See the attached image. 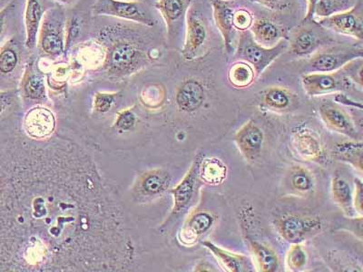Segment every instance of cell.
<instances>
[{"instance_id":"cell-1","label":"cell","mask_w":363,"mask_h":272,"mask_svg":"<svg viewBox=\"0 0 363 272\" xmlns=\"http://www.w3.org/2000/svg\"><path fill=\"white\" fill-rule=\"evenodd\" d=\"M286 45L284 41H281L274 47H262L256 43L252 35H245L240 41L236 56L254 68L255 76H258L283 53Z\"/></svg>"},{"instance_id":"cell-2","label":"cell","mask_w":363,"mask_h":272,"mask_svg":"<svg viewBox=\"0 0 363 272\" xmlns=\"http://www.w3.org/2000/svg\"><path fill=\"white\" fill-rule=\"evenodd\" d=\"M279 235L291 245L301 244L318 234L322 230V222L317 217L287 215L279 217L274 222Z\"/></svg>"},{"instance_id":"cell-3","label":"cell","mask_w":363,"mask_h":272,"mask_svg":"<svg viewBox=\"0 0 363 272\" xmlns=\"http://www.w3.org/2000/svg\"><path fill=\"white\" fill-rule=\"evenodd\" d=\"M362 50L350 47H335L318 52L306 67L307 73H332L342 69L353 60L362 58Z\"/></svg>"},{"instance_id":"cell-4","label":"cell","mask_w":363,"mask_h":272,"mask_svg":"<svg viewBox=\"0 0 363 272\" xmlns=\"http://www.w3.org/2000/svg\"><path fill=\"white\" fill-rule=\"evenodd\" d=\"M351 81L347 76L345 67L332 73H307L301 79L304 92L310 96L342 92L348 89Z\"/></svg>"},{"instance_id":"cell-5","label":"cell","mask_w":363,"mask_h":272,"mask_svg":"<svg viewBox=\"0 0 363 272\" xmlns=\"http://www.w3.org/2000/svg\"><path fill=\"white\" fill-rule=\"evenodd\" d=\"M94 11L99 15L115 16L147 26H153V18L138 2H125L120 0H97Z\"/></svg>"},{"instance_id":"cell-6","label":"cell","mask_w":363,"mask_h":272,"mask_svg":"<svg viewBox=\"0 0 363 272\" xmlns=\"http://www.w3.org/2000/svg\"><path fill=\"white\" fill-rule=\"evenodd\" d=\"M203 157V154H199L196 157L183 181L178 184L176 189L172 191L174 198V206L173 212H172V216H177L184 212L189 207L190 203L193 202L200 186H202V181L199 178V164Z\"/></svg>"},{"instance_id":"cell-7","label":"cell","mask_w":363,"mask_h":272,"mask_svg":"<svg viewBox=\"0 0 363 272\" xmlns=\"http://www.w3.org/2000/svg\"><path fill=\"white\" fill-rule=\"evenodd\" d=\"M318 24L337 33L352 35L359 40L363 38L362 18L356 8L320 18Z\"/></svg>"},{"instance_id":"cell-8","label":"cell","mask_w":363,"mask_h":272,"mask_svg":"<svg viewBox=\"0 0 363 272\" xmlns=\"http://www.w3.org/2000/svg\"><path fill=\"white\" fill-rule=\"evenodd\" d=\"M264 141V132L252 120L245 123L235 135L240 153L248 162H255L260 157Z\"/></svg>"},{"instance_id":"cell-9","label":"cell","mask_w":363,"mask_h":272,"mask_svg":"<svg viewBox=\"0 0 363 272\" xmlns=\"http://www.w3.org/2000/svg\"><path fill=\"white\" fill-rule=\"evenodd\" d=\"M207 30L203 18L194 8L188 9L186 18V38L183 56L187 60H194L206 43Z\"/></svg>"},{"instance_id":"cell-10","label":"cell","mask_w":363,"mask_h":272,"mask_svg":"<svg viewBox=\"0 0 363 272\" xmlns=\"http://www.w3.org/2000/svg\"><path fill=\"white\" fill-rule=\"evenodd\" d=\"M319 112L323 122L330 130L345 135L353 141H358L357 128L348 113L342 109L325 103L320 106Z\"/></svg>"},{"instance_id":"cell-11","label":"cell","mask_w":363,"mask_h":272,"mask_svg":"<svg viewBox=\"0 0 363 272\" xmlns=\"http://www.w3.org/2000/svg\"><path fill=\"white\" fill-rule=\"evenodd\" d=\"M291 147L298 157L308 162L319 163L325 157L319 139L306 129H299L294 132Z\"/></svg>"},{"instance_id":"cell-12","label":"cell","mask_w":363,"mask_h":272,"mask_svg":"<svg viewBox=\"0 0 363 272\" xmlns=\"http://www.w3.org/2000/svg\"><path fill=\"white\" fill-rule=\"evenodd\" d=\"M216 216L208 210H199L192 213L182 231L181 239L184 244H196L215 225Z\"/></svg>"},{"instance_id":"cell-13","label":"cell","mask_w":363,"mask_h":272,"mask_svg":"<svg viewBox=\"0 0 363 272\" xmlns=\"http://www.w3.org/2000/svg\"><path fill=\"white\" fill-rule=\"evenodd\" d=\"M213 17H215L217 28L221 32L226 50L228 53H231L233 50L235 29L233 24V9L222 0H213Z\"/></svg>"},{"instance_id":"cell-14","label":"cell","mask_w":363,"mask_h":272,"mask_svg":"<svg viewBox=\"0 0 363 272\" xmlns=\"http://www.w3.org/2000/svg\"><path fill=\"white\" fill-rule=\"evenodd\" d=\"M204 100L203 86L196 80H188L181 86L177 95V102L181 110L194 112L199 109Z\"/></svg>"},{"instance_id":"cell-15","label":"cell","mask_w":363,"mask_h":272,"mask_svg":"<svg viewBox=\"0 0 363 272\" xmlns=\"http://www.w3.org/2000/svg\"><path fill=\"white\" fill-rule=\"evenodd\" d=\"M54 128V116L48 110L35 108L28 113L26 128L28 134L34 137H45L53 131Z\"/></svg>"},{"instance_id":"cell-16","label":"cell","mask_w":363,"mask_h":272,"mask_svg":"<svg viewBox=\"0 0 363 272\" xmlns=\"http://www.w3.org/2000/svg\"><path fill=\"white\" fill-rule=\"evenodd\" d=\"M249 247L259 271L274 272L278 271L279 265H280L278 255L270 246L255 241V239H249Z\"/></svg>"},{"instance_id":"cell-17","label":"cell","mask_w":363,"mask_h":272,"mask_svg":"<svg viewBox=\"0 0 363 272\" xmlns=\"http://www.w3.org/2000/svg\"><path fill=\"white\" fill-rule=\"evenodd\" d=\"M227 176V166L218 158L203 157L199 164V178L203 183L219 186Z\"/></svg>"},{"instance_id":"cell-18","label":"cell","mask_w":363,"mask_h":272,"mask_svg":"<svg viewBox=\"0 0 363 272\" xmlns=\"http://www.w3.org/2000/svg\"><path fill=\"white\" fill-rule=\"evenodd\" d=\"M203 245L210 252H212L215 258L218 261L220 265L229 272L242 271L247 259L244 255L235 254V252L227 251V249L219 247L213 242H203Z\"/></svg>"},{"instance_id":"cell-19","label":"cell","mask_w":363,"mask_h":272,"mask_svg":"<svg viewBox=\"0 0 363 272\" xmlns=\"http://www.w3.org/2000/svg\"><path fill=\"white\" fill-rule=\"evenodd\" d=\"M332 196L346 216L353 218L356 215L351 186L342 177L337 176L333 178Z\"/></svg>"},{"instance_id":"cell-20","label":"cell","mask_w":363,"mask_h":272,"mask_svg":"<svg viewBox=\"0 0 363 272\" xmlns=\"http://www.w3.org/2000/svg\"><path fill=\"white\" fill-rule=\"evenodd\" d=\"M138 50L134 45L128 42H119L113 45L110 50L108 63L116 70H125L132 66L138 58Z\"/></svg>"},{"instance_id":"cell-21","label":"cell","mask_w":363,"mask_h":272,"mask_svg":"<svg viewBox=\"0 0 363 272\" xmlns=\"http://www.w3.org/2000/svg\"><path fill=\"white\" fill-rule=\"evenodd\" d=\"M333 154L339 161L351 164L354 169L362 173L363 170V144L361 141L346 142L337 144Z\"/></svg>"},{"instance_id":"cell-22","label":"cell","mask_w":363,"mask_h":272,"mask_svg":"<svg viewBox=\"0 0 363 272\" xmlns=\"http://www.w3.org/2000/svg\"><path fill=\"white\" fill-rule=\"evenodd\" d=\"M42 15V6L38 0H28L27 11H26V28H27V41L26 45L28 48L35 47L38 28H40Z\"/></svg>"},{"instance_id":"cell-23","label":"cell","mask_w":363,"mask_h":272,"mask_svg":"<svg viewBox=\"0 0 363 272\" xmlns=\"http://www.w3.org/2000/svg\"><path fill=\"white\" fill-rule=\"evenodd\" d=\"M41 44L43 50L50 55H60L64 51L63 38L60 25L45 21L42 31Z\"/></svg>"},{"instance_id":"cell-24","label":"cell","mask_w":363,"mask_h":272,"mask_svg":"<svg viewBox=\"0 0 363 272\" xmlns=\"http://www.w3.org/2000/svg\"><path fill=\"white\" fill-rule=\"evenodd\" d=\"M251 33L256 43L262 47H269V45L277 41L279 32L278 29L272 22L267 19H257L252 21Z\"/></svg>"},{"instance_id":"cell-25","label":"cell","mask_w":363,"mask_h":272,"mask_svg":"<svg viewBox=\"0 0 363 272\" xmlns=\"http://www.w3.org/2000/svg\"><path fill=\"white\" fill-rule=\"evenodd\" d=\"M254 68L245 62L233 64L228 72V80L233 86L245 89L254 83L255 79Z\"/></svg>"},{"instance_id":"cell-26","label":"cell","mask_w":363,"mask_h":272,"mask_svg":"<svg viewBox=\"0 0 363 272\" xmlns=\"http://www.w3.org/2000/svg\"><path fill=\"white\" fill-rule=\"evenodd\" d=\"M319 43V37L315 32L304 29L294 38L291 45V50L297 56H307L316 50Z\"/></svg>"},{"instance_id":"cell-27","label":"cell","mask_w":363,"mask_h":272,"mask_svg":"<svg viewBox=\"0 0 363 272\" xmlns=\"http://www.w3.org/2000/svg\"><path fill=\"white\" fill-rule=\"evenodd\" d=\"M289 183L291 189L297 193L306 194L312 192L314 187L313 174L303 166L291 168L289 174Z\"/></svg>"},{"instance_id":"cell-28","label":"cell","mask_w":363,"mask_h":272,"mask_svg":"<svg viewBox=\"0 0 363 272\" xmlns=\"http://www.w3.org/2000/svg\"><path fill=\"white\" fill-rule=\"evenodd\" d=\"M262 102L267 108L274 111H284L289 108L291 102V94L281 87H271L262 97Z\"/></svg>"},{"instance_id":"cell-29","label":"cell","mask_w":363,"mask_h":272,"mask_svg":"<svg viewBox=\"0 0 363 272\" xmlns=\"http://www.w3.org/2000/svg\"><path fill=\"white\" fill-rule=\"evenodd\" d=\"M157 8L163 15L168 28H171L183 14L184 2L183 0H159Z\"/></svg>"},{"instance_id":"cell-30","label":"cell","mask_w":363,"mask_h":272,"mask_svg":"<svg viewBox=\"0 0 363 272\" xmlns=\"http://www.w3.org/2000/svg\"><path fill=\"white\" fill-rule=\"evenodd\" d=\"M12 41H9L0 50V74L11 73L18 63V52Z\"/></svg>"},{"instance_id":"cell-31","label":"cell","mask_w":363,"mask_h":272,"mask_svg":"<svg viewBox=\"0 0 363 272\" xmlns=\"http://www.w3.org/2000/svg\"><path fill=\"white\" fill-rule=\"evenodd\" d=\"M307 264V254L301 244H293L286 257V266L290 271H300Z\"/></svg>"},{"instance_id":"cell-32","label":"cell","mask_w":363,"mask_h":272,"mask_svg":"<svg viewBox=\"0 0 363 272\" xmlns=\"http://www.w3.org/2000/svg\"><path fill=\"white\" fill-rule=\"evenodd\" d=\"M167 176H164L163 174H151L144 181V189L150 194L163 192L167 186Z\"/></svg>"},{"instance_id":"cell-33","label":"cell","mask_w":363,"mask_h":272,"mask_svg":"<svg viewBox=\"0 0 363 272\" xmlns=\"http://www.w3.org/2000/svg\"><path fill=\"white\" fill-rule=\"evenodd\" d=\"M26 96L31 98H40L44 96L45 87L43 81L38 76H30L28 77L25 84Z\"/></svg>"},{"instance_id":"cell-34","label":"cell","mask_w":363,"mask_h":272,"mask_svg":"<svg viewBox=\"0 0 363 272\" xmlns=\"http://www.w3.org/2000/svg\"><path fill=\"white\" fill-rule=\"evenodd\" d=\"M252 21H252V15L247 11L241 9V11L233 13V27L238 30L245 31L246 29H249L251 28Z\"/></svg>"},{"instance_id":"cell-35","label":"cell","mask_w":363,"mask_h":272,"mask_svg":"<svg viewBox=\"0 0 363 272\" xmlns=\"http://www.w3.org/2000/svg\"><path fill=\"white\" fill-rule=\"evenodd\" d=\"M355 190L354 193H352L353 196V206H354L356 213H359L362 215L363 202H362V181L359 179H355Z\"/></svg>"},{"instance_id":"cell-36","label":"cell","mask_w":363,"mask_h":272,"mask_svg":"<svg viewBox=\"0 0 363 272\" xmlns=\"http://www.w3.org/2000/svg\"><path fill=\"white\" fill-rule=\"evenodd\" d=\"M113 102V96L108 95H99L96 96V106L99 111L105 112L108 110Z\"/></svg>"},{"instance_id":"cell-37","label":"cell","mask_w":363,"mask_h":272,"mask_svg":"<svg viewBox=\"0 0 363 272\" xmlns=\"http://www.w3.org/2000/svg\"><path fill=\"white\" fill-rule=\"evenodd\" d=\"M12 8L13 6L9 4L0 11V40H2L3 35H4L6 21H8L9 16L11 14Z\"/></svg>"},{"instance_id":"cell-38","label":"cell","mask_w":363,"mask_h":272,"mask_svg":"<svg viewBox=\"0 0 363 272\" xmlns=\"http://www.w3.org/2000/svg\"><path fill=\"white\" fill-rule=\"evenodd\" d=\"M134 115H133L130 113H125L124 115H121V118H119L118 125L119 128L123 129H128L129 128H131L133 125H134Z\"/></svg>"},{"instance_id":"cell-39","label":"cell","mask_w":363,"mask_h":272,"mask_svg":"<svg viewBox=\"0 0 363 272\" xmlns=\"http://www.w3.org/2000/svg\"><path fill=\"white\" fill-rule=\"evenodd\" d=\"M318 1L319 0H307V13L306 17L304 18V21H311L313 19L314 16V12H315V8Z\"/></svg>"},{"instance_id":"cell-40","label":"cell","mask_w":363,"mask_h":272,"mask_svg":"<svg viewBox=\"0 0 363 272\" xmlns=\"http://www.w3.org/2000/svg\"><path fill=\"white\" fill-rule=\"evenodd\" d=\"M6 100V94L0 93V108H1V106L3 105H4Z\"/></svg>"},{"instance_id":"cell-41","label":"cell","mask_w":363,"mask_h":272,"mask_svg":"<svg viewBox=\"0 0 363 272\" xmlns=\"http://www.w3.org/2000/svg\"><path fill=\"white\" fill-rule=\"evenodd\" d=\"M259 1H261L262 3H264V4H271V3L272 1H274V0H259Z\"/></svg>"}]
</instances>
